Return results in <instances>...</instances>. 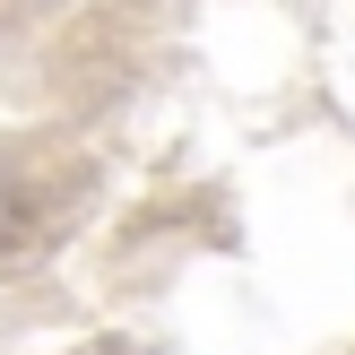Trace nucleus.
Returning a JSON list of instances; mask_svg holds the SVG:
<instances>
[{"instance_id": "1", "label": "nucleus", "mask_w": 355, "mask_h": 355, "mask_svg": "<svg viewBox=\"0 0 355 355\" xmlns=\"http://www.w3.org/2000/svg\"><path fill=\"white\" fill-rule=\"evenodd\" d=\"M17 243H35V200L0 173V252H17Z\"/></svg>"}]
</instances>
